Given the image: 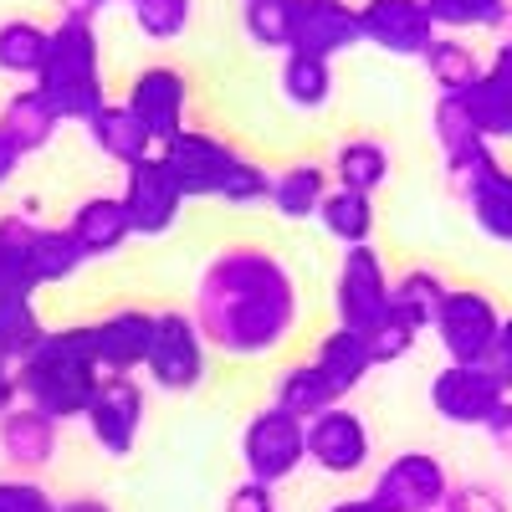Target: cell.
Returning a JSON list of instances; mask_svg holds the SVG:
<instances>
[{
	"mask_svg": "<svg viewBox=\"0 0 512 512\" xmlns=\"http://www.w3.org/2000/svg\"><path fill=\"white\" fill-rule=\"evenodd\" d=\"M190 318L205 333V344L221 354H272L297 328V282L282 256L262 246H226L200 272Z\"/></svg>",
	"mask_w": 512,
	"mask_h": 512,
	"instance_id": "6da1fadb",
	"label": "cell"
},
{
	"mask_svg": "<svg viewBox=\"0 0 512 512\" xmlns=\"http://www.w3.org/2000/svg\"><path fill=\"white\" fill-rule=\"evenodd\" d=\"M21 405L62 420H88V405L103 384L98 349H93V323H67L47 328V338L16 364Z\"/></svg>",
	"mask_w": 512,
	"mask_h": 512,
	"instance_id": "7a4b0ae2",
	"label": "cell"
},
{
	"mask_svg": "<svg viewBox=\"0 0 512 512\" xmlns=\"http://www.w3.org/2000/svg\"><path fill=\"white\" fill-rule=\"evenodd\" d=\"M31 88L57 108L62 123H88L103 103V41L93 21H57L52 26V52L41 62V77Z\"/></svg>",
	"mask_w": 512,
	"mask_h": 512,
	"instance_id": "3957f363",
	"label": "cell"
},
{
	"mask_svg": "<svg viewBox=\"0 0 512 512\" xmlns=\"http://www.w3.org/2000/svg\"><path fill=\"white\" fill-rule=\"evenodd\" d=\"M303 461H308V425L303 420L287 415L282 405H267L262 415H251L246 436H241V466H246L251 482L277 487Z\"/></svg>",
	"mask_w": 512,
	"mask_h": 512,
	"instance_id": "277c9868",
	"label": "cell"
},
{
	"mask_svg": "<svg viewBox=\"0 0 512 512\" xmlns=\"http://www.w3.org/2000/svg\"><path fill=\"white\" fill-rule=\"evenodd\" d=\"M436 338L451 364H487L497 338H502V313L487 292L477 287H451L436 313Z\"/></svg>",
	"mask_w": 512,
	"mask_h": 512,
	"instance_id": "5b68a950",
	"label": "cell"
},
{
	"mask_svg": "<svg viewBox=\"0 0 512 512\" xmlns=\"http://www.w3.org/2000/svg\"><path fill=\"white\" fill-rule=\"evenodd\" d=\"M395 303V282L384 272L379 251L374 246H349L344 251V267H338V282H333V313H338V328H354V333H369Z\"/></svg>",
	"mask_w": 512,
	"mask_h": 512,
	"instance_id": "8992f818",
	"label": "cell"
},
{
	"mask_svg": "<svg viewBox=\"0 0 512 512\" xmlns=\"http://www.w3.org/2000/svg\"><path fill=\"white\" fill-rule=\"evenodd\" d=\"M149 379L154 390L185 395L205 384V333L195 328L190 313H154V344H149Z\"/></svg>",
	"mask_w": 512,
	"mask_h": 512,
	"instance_id": "52a82bcc",
	"label": "cell"
},
{
	"mask_svg": "<svg viewBox=\"0 0 512 512\" xmlns=\"http://www.w3.org/2000/svg\"><path fill=\"white\" fill-rule=\"evenodd\" d=\"M159 159L175 169L185 200H221L231 175H236V164H241V154L226 139L205 134V128H185V134H175L159 149Z\"/></svg>",
	"mask_w": 512,
	"mask_h": 512,
	"instance_id": "ba28073f",
	"label": "cell"
},
{
	"mask_svg": "<svg viewBox=\"0 0 512 512\" xmlns=\"http://www.w3.org/2000/svg\"><path fill=\"white\" fill-rule=\"evenodd\" d=\"M379 512H441L451 497V477L431 451H405L374 477Z\"/></svg>",
	"mask_w": 512,
	"mask_h": 512,
	"instance_id": "9c48e42d",
	"label": "cell"
},
{
	"mask_svg": "<svg viewBox=\"0 0 512 512\" xmlns=\"http://www.w3.org/2000/svg\"><path fill=\"white\" fill-rule=\"evenodd\" d=\"M512 390L487 369V364H446L431 379V410L446 425H487Z\"/></svg>",
	"mask_w": 512,
	"mask_h": 512,
	"instance_id": "30bf717a",
	"label": "cell"
},
{
	"mask_svg": "<svg viewBox=\"0 0 512 512\" xmlns=\"http://www.w3.org/2000/svg\"><path fill=\"white\" fill-rule=\"evenodd\" d=\"M123 103L134 108V118L149 128V139L164 149L175 134L190 128V77L169 62H154L134 77V88H128Z\"/></svg>",
	"mask_w": 512,
	"mask_h": 512,
	"instance_id": "8fae6325",
	"label": "cell"
},
{
	"mask_svg": "<svg viewBox=\"0 0 512 512\" xmlns=\"http://www.w3.org/2000/svg\"><path fill=\"white\" fill-rule=\"evenodd\" d=\"M359 36L390 57H425L441 36L425 0H364L359 6Z\"/></svg>",
	"mask_w": 512,
	"mask_h": 512,
	"instance_id": "7c38bea8",
	"label": "cell"
},
{
	"mask_svg": "<svg viewBox=\"0 0 512 512\" xmlns=\"http://www.w3.org/2000/svg\"><path fill=\"white\" fill-rule=\"evenodd\" d=\"M180 205H185V190L175 180V169H169L159 154H149V159H139L134 169H128L123 210H128L134 236H164L169 226L180 221Z\"/></svg>",
	"mask_w": 512,
	"mask_h": 512,
	"instance_id": "4fadbf2b",
	"label": "cell"
},
{
	"mask_svg": "<svg viewBox=\"0 0 512 512\" xmlns=\"http://www.w3.org/2000/svg\"><path fill=\"white\" fill-rule=\"evenodd\" d=\"M88 431L108 456H128L144 431V384L134 374H103L88 405Z\"/></svg>",
	"mask_w": 512,
	"mask_h": 512,
	"instance_id": "5bb4252c",
	"label": "cell"
},
{
	"mask_svg": "<svg viewBox=\"0 0 512 512\" xmlns=\"http://www.w3.org/2000/svg\"><path fill=\"white\" fill-rule=\"evenodd\" d=\"M369 446H374L369 425L354 410H344V405H333L318 420H308V461L318 466V472H328V477L364 472V466H369Z\"/></svg>",
	"mask_w": 512,
	"mask_h": 512,
	"instance_id": "9a60e30c",
	"label": "cell"
},
{
	"mask_svg": "<svg viewBox=\"0 0 512 512\" xmlns=\"http://www.w3.org/2000/svg\"><path fill=\"white\" fill-rule=\"evenodd\" d=\"M359 6L349 0H297V26H292V52H308L333 62L338 52L359 47Z\"/></svg>",
	"mask_w": 512,
	"mask_h": 512,
	"instance_id": "2e32d148",
	"label": "cell"
},
{
	"mask_svg": "<svg viewBox=\"0 0 512 512\" xmlns=\"http://www.w3.org/2000/svg\"><path fill=\"white\" fill-rule=\"evenodd\" d=\"M149 344H154V318L139 308H118L103 323H93V349H98V369L103 374H134L149 364Z\"/></svg>",
	"mask_w": 512,
	"mask_h": 512,
	"instance_id": "e0dca14e",
	"label": "cell"
},
{
	"mask_svg": "<svg viewBox=\"0 0 512 512\" xmlns=\"http://www.w3.org/2000/svg\"><path fill=\"white\" fill-rule=\"evenodd\" d=\"M456 200L472 210V221H477L482 236L512 246V169H507L502 159H487L477 175L461 185Z\"/></svg>",
	"mask_w": 512,
	"mask_h": 512,
	"instance_id": "ac0fdd59",
	"label": "cell"
},
{
	"mask_svg": "<svg viewBox=\"0 0 512 512\" xmlns=\"http://www.w3.org/2000/svg\"><path fill=\"white\" fill-rule=\"evenodd\" d=\"M0 456L26 477L41 472L57 456V420L31 410V405H16L11 415H0Z\"/></svg>",
	"mask_w": 512,
	"mask_h": 512,
	"instance_id": "d6986e66",
	"label": "cell"
},
{
	"mask_svg": "<svg viewBox=\"0 0 512 512\" xmlns=\"http://www.w3.org/2000/svg\"><path fill=\"white\" fill-rule=\"evenodd\" d=\"M72 241L82 246V256H113L123 251V241L134 236V226H128V210H123V195H93V200H82L72 210V221H67Z\"/></svg>",
	"mask_w": 512,
	"mask_h": 512,
	"instance_id": "ffe728a7",
	"label": "cell"
},
{
	"mask_svg": "<svg viewBox=\"0 0 512 512\" xmlns=\"http://www.w3.org/2000/svg\"><path fill=\"white\" fill-rule=\"evenodd\" d=\"M88 139L103 159L123 164V169H134L139 159L154 154V139H149V128L134 118V108L128 103H103L93 118H88Z\"/></svg>",
	"mask_w": 512,
	"mask_h": 512,
	"instance_id": "44dd1931",
	"label": "cell"
},
{
	"mask_svg": "<svg viewBox=\"0 0 512 512\" xmlns=\"http://www.w3.org/2000/svg\"><path fill=\"white\" fill-rule=\"evenodd\" d=\"M57 128H62L57 108H52L47 98H41L36 88L11 93V98H6V108H0V134H6V139L16 144V154H21V159L47 149V144L57 139Z\"/></svg>",
	"mask_w": 512,
	"mask_h": 512,
	"instance_id": "7402d4cb",
	"label": "cell"
},
{
	"mask_svg": "<svg viewBox=\"0 0 512 512\" xmlns=\"http://www.w3.org/2000/svg\"><path fill=\"white\" fill-rule=\"evenodd\" d=\"M313 369L338 390V400H344L349 390H359V384L369 379V369H374L364 333H354V328H333L323 344H318V354H313Z\"/></svg>",
	"mask_w": 512,
	"mask_h": 512,
	"instance_id": "603a6c76",
	"label": "cell"
},
{
	"mask_svg": "<svg viewBox=\"0 0 512 512\" xmlns=\"http://www.w3.org/2000/svg\"><path fill=\"white\" fill-rule=\"evenodd\" d=\"M328 175L338 190H354V195H374L384 180H390V149L379 139H344L328 164Z\"/></svg>",
	"mask_w": 512,
	"mask_h": 512,
	"instance_id": "cb8c5ba5",
	"label": "cell"
},
{
	"mask_svg": "<svg viewBox=\"0 0 512 512\" xmlns=\"http://www.w3.org/2000/svg\"><path fill=\"white\" fill-rule=\"evenodd\" d=\"M328 190H333V175L323 164H287L282 175L272 180V205H277V216H287V221H308V216H318V205L328 200Z\"/></svg>",
	"mask_w": 512,
	"mask_h": 512,
	"instance_id": "d4e9b609",
	"label": "cell"
},
{
	"mask_svg": "<svg viewBox=\"0 0 512 512\" xmlns=\"http://www.w3.org/2000/svg\"><path fill=\"white\" fill-rule=\"evenodd\" d=\"M52 52V26H41V21H0V72H11V77H41V62H47Z\"/></svg>",
	"mask_w": 512,
	"mask_h": 512,
	"instance_id": "484cf974",
	"label": "cell"
},
{
	"mask_svg": "<svg viewBox=\"0 0 512 512\" xmlns=\"http://www.w3.org/2000/svg\"><path fill=\"white\" fill-rule=\"evenodd\" d=\"M26 262H31L36 287H52V282L77 277V267L88 262V256H82V246L72 241L67 226H36V236H31V246H26Z\"/></svg>",
	"mask_w": 512,
	"mask_h": 512,
	"instance_id": "4316f807",
	"label": "cell"
},
{
	"mask_svg": "<svg viewBox=\"0 0 512 512\" xmlns=\"http://www.w3.org/2000/svg\"><path fill=\"white\" fill-rule=\"evenodd\" d=\"M431 128H436V144H441L446 159H461V154L487 149V134H482L472 103H466V93H441L436 108H431Z\"/></svg>",
	"mask_w": 512,
	"mask_h": 512,
	"instance_id": "83f0119b",
	"label": "cell"
},
{
	"mask_svg": "<svg viewBox=\"0 0 512 512\" xmlns=\"http://www.w3.org/2000/svg\"><path fill=\"white\" fill-rule=\"evenodd\" d=\"M318 221L333 241L344 246H369L374 236V195H354V190H328V200L318 205Z\"/></svg>",
	"mask_w": 512,
	"mask_h": 512,
	"instance_id": "f1b7e54d",
	"label": "cell"
},
{
	"mask_svg": "<svg viewBox=\"0 0 512 512\" xmlns=\"http://www.w3.org/2000/svg\"><path fill=\"white\" fill-rule=\"evenodd\" d=\"M425 62V72H431V82L441 93H472L477 88V77H482V62H477V52L466 47L461 36H436L431 41V52L420 57Z\"/></svg>",
	"mask_w": 512,
	"mask_h": 512,
	"instance_id": "f546056e",
	"label": "cell"
},
{
	"mask_svg": "<svg viewBox=\"0 0 512 512\" xmlns=\"http://www.w3.org/2000/svg\"><path fill=\"white\" fill-rule=\"evenodd\" d=\"M272 405H282L287 415H297V420H318L323 410H333V405H344L338 400V390L313 369V364H297V369H287L282 379H277V400Z\"/></svg>",
	"mask_w": 512,
	"mask_h": 512,
	"instance_id": "4dcf8cb0",
	"label": "cell"
},
{
	"mask_svg": "<svg viewBox=\"0 0 512 512\" xmlns=\"http://www.w3.org/2000/svg\"><path fill=\"white\" fill-rule=\"evenodd\" d=\"M446 292H451V287H446L431 267H410V272L395 282V303H390V308L425 333V328H436V313H441V303H446Z\"/></svg>",
	"mask_w": 512,
	"mask_h": 512,
	"instance_id": "1f68e13d",
	"label": "cell"
},
{
	"mask_svg": "<svg viewBox=\"0 0 512 512\" xmlns=\"http://www.w3.org/2000/svg\"><path fill=\"white\" fill-rule=\"evenodd\" d=\"M282 98L292 108H323L333 98V62L308 57V52H287L282 57Z\"/></svg>",
	"mask_w": 512,
	"mask_h": 512,
	"instance_id": "d6a6232c",
	"label": "cell"
},
{
	"mask_svg": "<svg viewBox=\"0 0 512 512\" xmlns=\"http://www.w3.org/2000/svg\"><path fill=\"white\" fill-rule=\"evenodd\" d=\"M241 26L256 47L292 52V26H297V0H241Z\"/></svg>",
	"mask_w": 512,
	"mask_h": 512,
	"instance_id": "836d02e7",
	"label": "cell"
},
{
	"mask_svg": "<svg viewBox=\"0 0 512 512\" xmlns=\"http://www.w3.org/2000/svg\"><path fill=\"white\" fill-rule=\"evenodd\" d=\"M41 338H47V323H41L31 297H21V303H0V364L16 369Z\"/></svg>",
	"mask_w": 512,
	"mask_h": 512,
	"instance_id": "e575fe53",
	"label": "cell"
},
{
	"mask_svg": "<svg viewBox=\"0 0 512 512\" xmlns=\"http://www.w3.org/2000/svg\"><path fill=\"white\" fill-rule=\"evenodd\" d=\"M441 31H497L512 11V0H425Z\"/></svg>",
	"mask_w": 512,
	"mask_h": 512,
	"instance_id": "d590c367",
	"label": "cell"
},
{
	"mask_svg": "<svg viewBox=\"0 0 512 512\" xmlns=\"http://www.w3.org/2000/svg\"><path fill=\"white\" fill-rule=\"evenodd\" d=\"M466 103H472L487 144H492V139H512V88H507L502 77H492V72L482 67V77H477V88L466 93Z\"/></svg>",
	"mask_w": 512,
	"mask_h": 512,
	"instance_id": "8d00e7d4",
	"label": "cell"
},
{
	"mask_svg": "<svg viewBox=\"0 0 512 512\" xmlns=\"http://www.w3.org/2000/svg\"><path fill=\"white\" fill-rule=\"evenodd\" d=\"M128 16H134L139 36H149V41H175V36L190 31L195 0H128Z\"/></svg>",
	"mask_w": 512,
	"mask_h": 512,
	"instance_id": "74e56055",
	"label": "cell"
},
{
	"mask_svg": "<svg viewBox=\"0 0 512 512\" xmlns=\"http://www.w3.org/2000/svg\"><path fill=\"white\" fill-rule=\"evenodd\" d=\"M415 338H420V328L415 323H405L395 308L390 313H384L369 333H364V344H369V359H374V369L379 364H400L410 349H415Z\"/></svg>",
	"mask_w": 512,
	"mask_h": 512,
	"instance_id": "f35d334b",
	"label": "cell"
},
{
	"mask_svg": "<svg viewBox=\"0 0 512 512\" xmlns=\"http://www.w3.org/2000/svg\"><path fill=\"white\" fill-rule=\"evenodd\" d=\"M31 292H36V277H31V262H26V246L0 236V303H21Z\"/></svg>",
	"mask_w": 512,
	"mask_h": 512,
	"instance_id": "ab89813d",
	"label": "cell"
},
{
	"mask_svg": "<svg viewBox=\"0 0 512 512\" xmlns=\"http://www.w3.org/2000/svg\"><path fill=\"white\" fill-rule=\"evenodd\" d=\"M221 200L226 205H262V200H272V175L256 159L241 154V164H236V175H231V185H226Z\"/></svg>",
	"mask_w": 512,
	"mask_h": 512,
	"instance_id": "60d3db41",
	"label": "cell"
},
{
	"mask_svg": "<svg viewBox=\"0 0 512 512\" xmlns=\"http://www.w3.org/2000/svg\"><path fill=\"white\" fill-rule=\"evenodd\" d=\"M0 512H57V497L31 477H0Z\"/></svg>",
	"mask_w": 512,
	"mask_h": 512,
	"instance_id": "b9f144b4",
	"label": "cell"
},
{
	"mask_svg": "<svg viewBox=\"0 0 512 512\" xmlns=\"http://www.w3.org/2000/svg\"><path fill=\"white\" fill-rule=\"evenodd\" d=\"M441 512H507V497L487 482H461V487H451Z\"/></svg>",
	"mask_w": 512,
	"mask_h": 512,
	"instance_id": "7bdbcfd3",
	"label": "cell"
},
{
	"mask_svg": "<svg viewBox=\"0 0 512 512\" xmlns=\"http://www.w3.org/2000/svg\"><path fill=\"white\" fill-rule=\"evenodd\" d=\"M226 512H277V497H272V487L246 477V482H236L226 492Z\"/></svg>",
	"mask_w": 512,
	"mask_h": 512,
	"instance_id": "ee69618b",
	"label": "cell"
},
{
	"mask_svg": "<svg viewBox=\"0 0 512 512\" xmlns=\"http://www.w3.org/2000/svg\"><path fill=\"white\" fill-rule=\"evenodd\" d=\"M487 369L512 390V318H502V338H497V349H492V359H487Z\"/></svg>",
	"mask_w": 512,
	"mask_h": 512,
	"instance_id": "f6af8a7d",
	"label": "cell"
},
{
	"mask_svg": "<svg viewBox=\"0 0 512 512\" xmlns=\"http://www.w3.org/2000/svg\"><path fill=\"white\" fill-rule=\"evenodd\" d=\"M487 436H492V446L512 461V400H502V410L487 420Z\"/></svg>",
	"mask_w": 512,
	"mask_h": 512,
	"instance_id": "bcb514c9",
	"label": "cell"
},
{
	"mask_svg": "<svg viewBox=\"0 0 512 512\" xmlns=\"http://www.w3.org/2000/svg\"><path fill=\"white\" fill-rule=\"evenodd\" d=\"M21 405V384H16V369L0 364V415H11Z\"/></svg>",
	"mask_w": 512,
	"mask_h": 512,
	"instance_id": "7dc6e473",
	"label": "cell"
},
{
	"mask_svg": "<svg viewBox=\"0 0 512 512\" xmlns=\"http://www.w3.org/2000/svg\"><path fill=\"white\" fill-rule=\"evenodd\" d=\"M16 164H21V154H16V144L0 134V185H6L11 175H16Z\"/></svg>",
	"mask_w": 512,
	"mask_h": 512,
	"instance_id": "c3c4849f",
	"label": "cell"
},
{
	"mask_svg": "<svg viewBox=\"0 0 512 512\" xmlns=\"http://www.w3.org/2000/svg\"><path fill=\"white\" fill-rule=\"evenodd\" d=\"M57 512H113L103 497H67V502H57Z\"/></svg>",
	"mask_w": 512,
	"mask_h": 512,
	"instance_id": "681fc988",
	"label": "cell"
},
{
	"mask_svg": "<svg viewBox=\"0 0 512 512\" xmlns=\"http://www.w3.org/2000/svg\"><path fill=\"white\" fill-rule=\"evenodd\" d=\"M328 512H379V502L374 497H344V502H333Z\"/></svg>",
	"mask_w": 512,
	"mask_h": 512,
	"instance_id": "f907efd6",
	"label": "cell"
},
{
	"mask_svg": "<svg viewBox=\"0 0 512 512\" xmlns=\"http://www.w3.org/2000/svg\"><path fill=\"white\" fill-rule=\"evenodd\" d=\"M103 6H128V0H103Z\"/></svg>",
	"mask_w": 512,
	"mask_h": 512,
	"instance_id": "816d5d0a",
	"label": "cell"
}]
</instances>
